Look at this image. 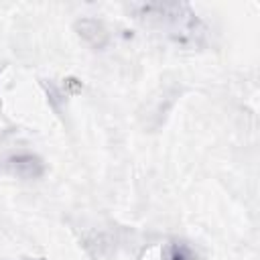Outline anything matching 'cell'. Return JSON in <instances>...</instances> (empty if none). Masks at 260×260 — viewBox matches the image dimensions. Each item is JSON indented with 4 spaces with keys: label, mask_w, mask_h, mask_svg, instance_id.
<instances>
[{
    "label": "cell",
    "mask_w": 260,
    "mask_h": 260,
    "mask_svg": "<svg viewBox=\"0 0 260 260\" xmlns=\"http://www.w3.org/2000/svg\"><path fill=\"white\" fill-rule=\"evenodd\" d=\"M8 171L16 177H22V179H37L43 175V162L39 156L30 154V152H22V154H16V156H10L8 162H6Z\"/></svg>",
    "instance_id": "obj_2"
},
{
    "label": "cell",
    "mask_w": 260,
    "mask_h": 260,
    "mask_svg": "<svg viewBox=\"0 0 260 260\" xmlns=\"http://www.w3.org/2000/svg\"><path fill=\"white\" fill-rule=\"evenodd\" d=\"M89 22V26H91V30H87V28H83L81 24H77L79 26V35L85 39V41H89L91 45H95V47H102L104 45V41H106V30H104V26H102V22H95V20H87Z\"/></svg>",
    "instance_id": "obj_3"
},
{
    "label": "cell",
    "mask_w": 260,
    "mask_h": 260,
    "mask_svg": "<svg viewBox=\"0 0 260 260\" xmlns=\"http://www.w3.org/2000/svg\"><path fill=\"white\" fill-rule=\"evenodd\" d=\"M165 260H193V252L187 244H169V248L165 250Z\"/></svg>",
    "instance_id": "obj_4"
},
{
    "label": "cell",
    "mask_w": 260,
    "mask_h": 260,
    "mask_svg": "<svg viewBox=\"0 0 260 260\" xmlns=\"http://www.w3.org/2000/svg\"><path fill=\"white\" fill-rule=\"evenodd\" d=\"M132 10L140 20L160 28L175 41H195L201 35V22L185 4H134Z\"/></svg>",
    "instance_id": "obj_1"
}]
</instances>
